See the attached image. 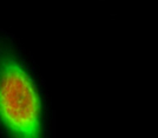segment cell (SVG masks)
<instances>
[{
    "instance_id": "1",
    "label": "cell",
    "mask_w": 158,
    "mask_h": 138,
    "mask_svg": "<svg viewBox=\"0 0 158 138\" xmlns=\"http://www.w3.org/2000/svg\"><path fill=\"white\" fill-rule=\"evenodd\" d=\"M40 102L32 79L14 53L0 44V120L12 135L38 137Z\"/></svg>"
}]
</instances>
